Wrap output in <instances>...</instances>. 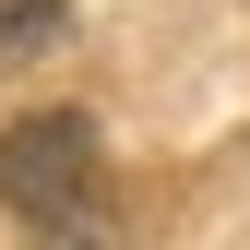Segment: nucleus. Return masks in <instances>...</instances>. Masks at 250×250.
<instances>
[{
    "label": "nucleus",
    "instance_id": "nucleus-1",
    "mask_svg": "<svg viewBox=\"0 0 250 250\" xmlns=\"http://www.w3.org/2000/svg\"><path fill=\"white\" fill-rule=\"evenodd\" d=\"M0 203L36 227V250H107V155H96V119L72 107H36L0 131Z\"/></svg>",
    "mask_w": 250,
    "mask_h": 250
},
{
    "label": "nucleus",
    "instance_id": "nucleus-2",
    "mask_svg": "<svg viewBox=\"0 0 250 250\" xmlns=\"http://www.w3.org/2000/svg\"><path fill=\"white\" fill-rule=\"evenodd\" d=\"M36 36H60V0H0V48H36Z\"/></svg>",
    "mask_w": 250,
    "mask_h": 250
}]
</instances>
